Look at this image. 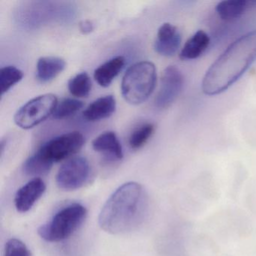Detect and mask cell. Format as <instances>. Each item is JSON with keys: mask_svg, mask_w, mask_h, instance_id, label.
<instances>
[{"mask_svg": "<svg viewBox=\"0 0 256 256\" xmlns=\"http://www.w3.org/2000/svg\"><path fill=\"white\" fill-rule=\"evenodd\" d=\"M149 210V198L143 186L128 182L116 188L98 216L100 227L108 233H128L142 226Z\"/></svg>", "mask_w": 256, "mask_h": 256, "instance_id": "cell-1", "label": "cell"}, {"mask_svg": "<svg viewBox=\"0 0 256 256\" xmlns=\"http://www.w3.org/2000/svg\"><path fill=\"white\" fill-rule=\"evenodd\" d=\"M256 60V30L247 32L227 48L206 71L204 94L216 96L227 90Z\"/></svg>", "mask_w": 256, "mask_h": 256, "instance_id": "cell-2", "label": "cell"}, {"mask_svg": "<svg viewBox=\"0 0 256 256\" xmlns=\"http://www.w3.org/2000/svg\"><path fill=\"white\" fill-rule=\"evenodd\" d=\"M156 80V68L152 62H137L127 70L122 78V97L130 104H142L152 95Z\"/></svg>", "mask_w": 256, "mask_h": 256, "instance_id": "cell-3", "label": "cell"}, {"mask_svg": "<svg viewBox=\"0 0 256 256\" xmlns=\"http://www.w3.org/2000/svg\"><path fill=\"white\" fill-rule=\"evenodd\" d=\"M88 210L80 204L74 203L60 210L46 224H42L38 234L48 242H56L71 236L86 220Z\"/></svg>", "mask_w": 256, "mask_h": 256, "instance_id": "cell-4", "label": "cell"}, {"mask_svg": "<svg viewBox=\"0 0 256 256\" xmlns=\"http://www.w3.org/2000/svg\"><path fill=\"white\" fill-rule=\"evenodd\" d=\"M58 104V98L54 94L36 97L16 112L14 122L23 130L34 128L53 115Z\"/></svg>", "mask_w": 256, "mask_h": 256, "instance_id": "cell-5", "label": "cell"}, {"mask_svg": "<svg viewBox=\"0 0 256 256\" xmlns=\"http://www.w3.org/2000/svg\"><path fill=\"white\" fill-rule=\"evenodd\" d=\"M84 137L79 132H72L54 138L36 151L44 160L54 164L77 154L84 144Z\"/></svg>", "mask_w": 256, "mask_h": 256, "instance_id": "cell-6", "label": "cell"}, {"mask_svg": "<svg viewBox=\"0 0 256 256\" xmlns=\"http://www.w3.org/2000/svg\"><path fill=\"white\" fill-rule=\"evenodd\" d=\"M92 176L90 164L84 157L76 156L67 160L56 174L58 187L64 191H74L84 186Z\"/></svg>", "mask_w": 256, "mask_h": 256, "instance_id": "cell-7", "label": "cell"}, {"mask_svg": "<svg viewBox=\"0 0 256 256\" xmlns=\"http://www.w3.org/2000/svg\"><path fill=\"white\" fill-rule=\"evenodd\" d=\"M184 78L178 67L169 66L163 72L161 85L155 98L156 107L166 109L179 97L184 88Z\"/></svg>", "mask_w": 256, "mask_h": 256, "instance_id": "cell-8", "label": "cell"}, {"mask_svg": "<svg viewBox=\"0 0 256 256\" xmlns=\"http://www.w3.org/2000/svg\"><path fill=\"white\" fill-rule=\"evenodd\" d=\"M46 185L41 178H35L20 187L14 196V205L20 212H28L42 197Z\"/></svg>", "mask_w": 256, "mask_h": 256, "instance_id": "cell-9", "label": "cell"}, {"mask_svg": "<svg viewBox=\"0 0 256 256\" xmlns=\"http://www.w3.org/2000/svg\"><path fill=\"white\" fill-rule=\"evenodd\" d=\"M180 44L181 35L178 28L172 24H163L154 42L156 52L161 56L170 58L178 52Z\"/></svg>", "mask_w": 256, "mask_h": 256, "instance_id": "cell-10", "label": "cell"}, {"mask_svg": "<svg viewBox=\"0 0 256 256\" xmlns=\"http://www.w3.org/2000/svg\"><path fill=\"white\" fill-rule=\"evenodd\" d=\"M96 152L102 154L110 161H119L124 157L120 142L114 132H106L96 138L92 143Z\"/></svg>", "mask_w": 256, "mask_h": 256, "instance_id": "cell-11", "label": "cell"}, {"mask_svg": "<svg viewBox=\"0 0 256 256\" xmlns=\"http://www.w3.org/2000/svg\"><path fill=\"white\" fill-rule=\"evenodd\" d=\"M116 100L113 96L101 97L91 103L83 112V116L90 122H96L108 118L116 110Z\"/></svg>", "mask_w": 256, "mask_h": 256, "instance_id": "cell-12", "label": "cell"}, {"mask_svg": "<svg viewBox=\"0 0 256 256\" xmlns=\"http://www.w3.org/2000/svg\"><path fill=\"white\" fill-rule=\"evenodd\" d=\"M256 6V0H226L217 4L216 11L224 22H232L240 18L248 8Z\"/></svg>", "mask_w": 256, "mask_h": 256, "instance_id": "cell-13", "label": "cell"}, {"mask_svg": "<svg viewBox=\"0 0 256 256\" xmlns=\"http://www.w3.org/2000/svg\"><path fill=\"white\" fill-rule=\"evenodd\" d=\"M210 40L209 36L203 30H198L192 36L180 54L182 60H192L202 56L209 47Z\"/></svg>", "mask_w": 256, "mask_h": 256, "instance_id": "cell-14", "label": "cell"}, {"mask_svg": "<svg viewBox=\"0 0 256 256\" xmlns=\"http://www.w3.org/2000/svg\"><path fill=\"white\" fill-rule=\"evenodd\" d=\"M126 59L118 56L109 60L98 66L94 72V78L103 88H108L124 68Z\"/></svg>", "mask_w": 256, "mask_h": 256, "instance_id": "cell-15", "label": "cell"}, {"mask_svg": "<svg viewBox=\"0 0 256 256\" xmlns=\"http://www.w3.org/2000/svg\"><path fill=\"white\" fill-rule=\"evenodd\" d=\"M65 60L56 56H44L37 62L36 76L42 83H48L56 78L65 70Z\"/></svg>", "mask_w": 256, "mask_h": 256, "instance_id": "cell-16", "label": "cell"}, {"mask_svg": "<svg viewBox=\"0 0 256 256\" xmlns=\"http://www.w3.org/2000/svg\"><path fill=\"white\" fill-rule=\"evenodd\" d=\"M53 164L44 160L40 154L36 152L24 163L23 170L30 176H41L50 172Z\"/></svg>", "mask_w": 256, "mask_h": 256, "instance_id": "cell-17", "label": "cell"}, {"mask_svg": "<svg viewBox=\"0 0 256 256\" xmlns=\"http://www.w3.org/2000/svg\"><path fill=\"white\" fill-rule=\"evenodd\" d=\"M70 94L78 98H86L92 90V82L86 72H82L70 79L68 84Z\"/></svg>", "mask_w": 256, "mask_h": 256, "instance_id": "cell-18", "label": "cell"}, {"mask_svg": "<svg viewBox=\"0 0 256 256\" xmlns=\"http://www.w3.org/2000/svg\"><path fill=\"white\" fill-rule=\"evenodd\" d=\"M24 73L22 70L12 66L2 67L0 70V86L1 95L4 96L12 88L23 79Z\"/></svg>", "mask_w": 256, "mask_h": 256, "instance_id": "cell-19", "label": "cell"}, {"mask_svg": "<svg viewBox=\"0 0 256 256\" xmlns=\"http://www.w3.org/2000/svg\"><path fill=\"white\" fill-rule=\"evenodd\" d=\"M155 132V126L150 122L144 124L138 127L132 132L128 138L130 148L138 150L146 144Z\"/></svg>", "mask_w": 256, "mask_h": 256, "instance_id": "cell-20", "label": "cell"}, {"mask_svg": "<svg viewBox=\"0 0 256 256\" xmlns=\"http://www.w3.org/2000/svg\"><path fill=\"white\" fill-rule=\"evenodd\" d=\"M84 107V102L74 98H65L58 104L53 118L56 120H64L72 116Z\"/></svg>", "mask_w": 256, "mask_h": 256, "instance_id": "cell-21", "label": "cell"}, {"mask_svg": "<svg viewBox=\"0 0 256 256\" xmlns=\"http://www.w3.org/2000/svg\"><path fill=\"white\" fill-rule=\"evenodd\" d=\"M4 256H32V253L23 241L12 238L6 244Z\"/></svg>", "mask_w": 256, "mask_h": 256, "instance_id": "cell-22", "label": "cell"}, {"mask_svg": "<svg viewBox=\"0 0 256 256\" xmlns=\"http://www.w3.org/2000/svg\"><path fill=\"white\" fill-rule=\"evenodd\" d=\"M94 26L90 20H84L80 24V32L83 34H89L94 30Z\"/></svg>", "mask_w": 256, "mask_h": 256, "instance_id": "cell-23", "label": "cell"}]
</instances>
